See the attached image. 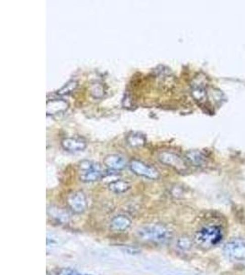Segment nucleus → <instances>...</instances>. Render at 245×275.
Wrapping results in <instances>:
<instances>
[{
  "instance_id": "nucleus-1",
  "label": "nucleus",
  "mask_w": 245,
  "mask_h": 275,
  "mask_svg": "<svg viewBox=\"0 0 245 275\" xmlns=\"http://www.w3.org/2000/svg\"><path fill=\"white\" fill-rule=\"evenodd\" d=\"M137 237L139 240L153 244H165L171 240L172 232L165 225L150 224L139 229Z\"/></svg>"
},
{
  "instance_id": "nucleus-2",
  "label": "nucleus",
  "mask_w": 245,
  "mask_h": 275,
  "mask_svg": "<svg viewBox=\"0 0 245 275\" xmlns=\"http://www.w3.org/2000/svg\"><path fill=\"white\" fill-rule=\"evenodd\" d=\"M223 239L222 230L218 226H207L198 230L193 237L195 245L201 249L210 250L220 244Z\"/></svg>"
},
{
  "instance_id": "nucleus-3",
  "label": "nucleus",
  "mask_w": 245,
  "mask_h": 275,
  "mask_svg": "<svg viewBox=\"0 0 245 275\" xmlns=\"http://www.w3.org/2000/svg\"><path fill=\"white\" fill-rule=\"evenodd\" d=\"M105 171L100 163L83 160L79 164V179L83 183H93L104 177Z\"/></svg>"
},
{
  "instance_id": "nucleus-4",
  "label": "nucleus",
  "mask_w": 245,
  "mask_h": 275,
  "mask_svg": "<svg viewBox=\"0 0 245 275\" xmlns=\"http://www.w3.org/2000/svg\"><path fill=\"white\" fill-rule=\"evenodd\" d=\"M129 167L130 171L135 174L138 176L144 177L146 179H150V180H157L160 177V174L158 170L147 164L145 162L139 160H131L129 162Z\"/></svg>"
},
{
  "instance_id": "nucleus-5",
  "label": "nucleus",
  "mask_w": 245,
  "mask_h": 275,
  "mask_svg": "<svg viewBox=\"0 0 245 275\" xmlns=\"http://www.w3.org/2000/svg\"><path fill=\"white\" fill-rule=\"evenodd\" d=\"M225 255L233 260H245V240L237 239L230 240L224 246Z\"/></svg>"
},
{
  "instance_id": "nucleus-6",
  "label": "nucleus",
  "mask_w": 245,
  "mask_h": 275,
  "mask_svg": "<svg viewBox=\"0 0 245 275\" xmlns=\"http://www.w3.org/2000/svg\"><path fill=\"white\" fill-rule=\"evenodd\" d=\"M158 159L163 164L169 166L177 172H185L186 170V160L183 159L180 155L172 151H162L158 155Z\"/></svg>"
},
{
  "instance_id": "nucleus-7",
  "label": "nucleus",
  "mask_w": 245,
  "mask_h": 275,
  "mask_svg": "<svg viewBox=\"0 0 245 275\" xmlns=\"http://www.w3.org/2000/svg\"><path fill=\"white\" fill-rule=\"evenodd\" d=\"M67 205L75 214L84 213L87 207L86 196L82 191H74L67 196Z\"/></svg>"
},
{
  "instance_id": "nucleus-8",
  "label": "nucleus",
  "mask_w": 245,
  "mask_h": 275,
  "mask_svg": "<svg viewBox=\"0 0 245 275\" xmlns=\"http://www.w3.org/2000/svg\"><path fill=\"white\" fill-rule=\"evenodd\" d=\"M61 145L63 149L70 152H76L85 150L86 147V141L83 138L79 137H70V138H65L62 140Z\"/></svg>"
},
{
  "instance_id": "nucleus-9",
  "label": "nucleus",
  "mask_w": 245,
  "mask_h": 275,
  "mask_svg": "<svg viewBox=\"0 0 245 275\" xmlns=\"http://www.w3.org/2000/svg\"><path fill=\"white\" fill-rule=\"evenodd\" d=\"M68 103L64 99H50L47 101L46 104V113L48 116L58 115L60 113L65 112L68 108Z\"/></svg>"
},
{
  "instance_id": "nucleus-10",
  "label": "nucleus",
  "mask_w": 245,
  "mask_h": 275,
  "mask_svg": "<svg viewBox=\"0 0 245 275\" xmlns=\"http://www.w3.org/2000/svg\"><path fill=\"white\" fill-rule=\"evenodd\" d=\"M104 165L111 171L123 170L127 166V161L123 156L111 154L104 159Z\"/></svg>"
},
{
  "instance_id": "nucleus-11",
  "label": "nucleus",
  "mask_w": 245,
  "mask_h": 275,
  "mask_svg": "<svg viewBox=\"0 0 245 275\" xmlns=\"http://www.w3.org/2000/svg\"><path fill=\"white\" fill-rule=\"evenodd\" d=\"M131 225V221L128 216L119 215L114 216L110 221V230L114 232H124Z\"/></svg>"
},
{
  "instance_id": "nucleus-12",
  "label": "nucleus",
  "mask_w": 245,
  "mask_h": 275,
  "mask_svg": "<svg viewBox=\"0 0 245 275\" xmlns=\"http://www.w3.org/2000/svg\"><path fill=\"white\" fill-rule=\"evenodd\" d=\"M185 160L189 164L195 166V167H200V166L205 164L207 157L203 152H201L200 150H189L185 153Z\"/></svg>"
},
{
  "instance_id": "nucleus-13",
  "label": "nucleus",
  "mask_w": 245,
  "mask_h": 275,
  "mask_svg": "<svg viewBox=\"0 0 245 275\" xmlns=\"http://www.w3.org/2000/svg\"><path fill=\"white\" fill-rule=\"evenodd\" d=\"M109 189L110 192L112 193H115V194H123L126 193L127 191H129L130 189V184L129 182H127L125 180H114L112 182H110L109 185H108Z\"/></svg>"
},
{
  "instance_id": "nucleus-14",
  "label": "nucleus",
  "mask_w": 245,
  "mask_h": 275,
  "mask_svg": "<svg viewBox=\"0 0 245 275\" xmlns=\"http://www.w3.org/2000/svg\"><path fill=\"white\" fill-rule=\"evenodd\" d=\"M127 143L131 147H142L145 145V136L139 132H131L127 136Z\"/></svg>"
},
{
  "instance_id": "nucleus-15",
  "label": "nucleus",
  "mask_w": 245,
  "mask_h": 275,
  "mask_svg": "<svg viewBox=\"0 0 245 275\" xmlns=\"http://www.w3.org/2000/svg\"><path fill=\"white\" fill-rule=\"evenodd\" d=\"M77 85H78V84H77L76 81H69L68 83H66V84L61 88L60 90L57 91L56 94L58 95H69V94L73 93V92L76 89Z\"/></svg>"
},
{
  "instance_id": "nucleus-16",
  "label": "nucleus",
  "mask_w": 245,
  "mask_h": 275,
  "mask_svg": "<svg viewBox=\"0 0 245 275\" xmlns=\"http://www.w3.org/2000/svg\"><path fill=\"white\" fill-rule=\"evenodd\" d=\"M193 240H191L189 237L187 236H182L178 240H177V248L179 250L185 251V250H190L192 244H193Z\"/></svg>"
},
{
  "instance_id": "nucleus-17",
  "label": "nucleus",
  "mask_w": 245,
  "mask_h": 275,
  "mask_svg": "<svg viewBox=\"0 0 245 275\" xmlns=\"http://www.w3.org/2000/svg\"><path fill=\"white\" fill-rule=\"evenodd\" d=\"M192 95L194 96L195 100L199 101V102H202L206 99V90L205 88L203 86H195L193 88L192 91Z\"/></svg>"
},
{
  "instance_id": "nucleus-18",
  "label": "nucleus",
  "mask_w": 245,
  "mask_h": 275,
  "mask_svg": "<svg viewBox=\"0 0 245 275\" xmlns=\"http://www.w3.org/2000/svg\"><path fill=\"white\" fill-rule=\"evenodd\" d=\"M104 89L101 85H99V84H95V85H93L91 87V94L92 95L95 97V98H100L104 95Z\"/></svg>"
},
{
  "instance_id": "nucleus-19",
  "label": "nucleus",
  "mask_w": 245,
  "mask_h": 275,
  "mask_svg": "<svg viewBox=\"0 0 245 275\" xmlns=\"http://www.w3.org/2000/svg\"><path fill=\"white\" fill-rule=\"evenodd\" d=\"M61 275H82V274H78V273H76L75 271H73V270H63V273Z\"/></svg>"
}]
</instances>
